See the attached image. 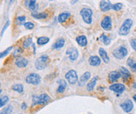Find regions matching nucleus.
<instances>
[{
  "mask_svg": "<svg viewBox=\"0 0 136 114\" xmlns=\"http://www.w3.org/2000/svg\"><path fill=\"white\" fill-rule=\"evenodd\" d=\"M88 62H89V64L90 66H100V64L102 63L101 59L98 56H91L89 58Z\"/></svg>",
  "mask_w": 136,
  "mask_h": 114,
  "instance_id": "nucleus-16",
  "label": "nucleus"
},
{
  "mask_svg": "<svg viewBox=\"0 0 136 114\" xmlns=\"http://www.w3.org/2000/svg\"><path fill=\"white\" fill-rule=\"evenodd\" d=\"M9 25H10V20H7L6 21V23L5 24V25H4V28H2V32H1V37H2V35H3V34H4V31L7 29V28L9 27Z\"/></svg>",
  "mask_w": 136,
  "mask_h": 114,
  "instance_id": "nucleus-39",
  "label": "nucleus"
},
{
  "mask_svg": "<svg viewBox=\"0 0 136 114\" xmlns=\"http://www.w3.org/2000/svg\"><path fill=\"white\" fill-rule=\"evenodd\" d=\"M11 88L13 91H17V92H18L20 94H21L24 91V87L21 84H15V85H12Z\"/></svg>",
  "mask_w": 136,
  "mask_h": 114,
  "instance_id": "nucleus-28",
  "label": "nucleus"
},
{
  "mask_svg": "<svg viewBox=\"0 0 136 114\" xmlns=\"http://www.w3.org/2000/svg\"><path fill=\"white\" fill-rule=\"evenodd\" d=\"M21 109H22L23 110H26V109H27V104L24 102V103H23V104L21 105Z\"/></svg>",
  "mask_w": 136,
  "mask_h": 114,
  "instance_id": "nucleus-40",
  "label": "nucleus"
},
{
  "mask_svg": "<svg viewBox=\"0 0 136 114\" xmlns=\"http://www.w3.org/2000/svg\"><path fill=\"white\" fill-rule=\"evenodd\" d=\"M120 107L125 113H130L134 107V104L132 100L130 99H126L123 103L120 104Z\"/></svg>",
  "mask_w": 136,
  "mask_h": 114,
  "instance_id": "nucleus-8",
  "label": "nucleus"
},
{
  "mask_svg": "<svg viewBox=\"0 0 136 114\" xmlns=\"http://www.w3.org/2000/svg\"><path fill=\"white\" fill-rule=\"evenodd\" d=\"M133 99L135 101V102H136V95H133Z\"/></svg>",
  "mask_w": 136,
  "mask_h": 114,
  "instance_id": "nucleus-42",
  "label": "nucleus"
},
{
  "mask_svg": "<svg viewBox=\"0 0 136 114\" xmlns=\"http://www.w3.org/2000/svg\"><path fill=\"white\" fill-rule=\"evenodd\" d=\"M128 53V49L125 46H120L112 52V56L118 59H122L127 56Z\"/></svg>",
  "mask_w": 136,
  "mask_h": 114,
  "instance_id": "nucleus-6",
  "label": "nucleus"
},
{
  "mask_svg": "<svg viewBox=\"0 0 136 114\" xmlns=\"http://www.w3.org/2000/svg\"><path fill=\"white\" fill-rule=\"evenodd\" d=\"M38 98H39V96H37V95H33L32 96V104H31L32 107L38 105Z\"/></svg>",
  "mask_w": 136,
  "mask_h": 114,
  "instance_id": "nucleus-37",
  "label": "nucleus"
},
{
  "mask_svg": "<svg viewBox=\"0 0 136 114\" xmlns=\"http://www.w3.org/2000/svg\"><path fill=\"white\" fill-rule=\"evenodd\" d=\"M129 114H132V113H129Z\"/></svg>",
  "mask_w": 136,
  "mask_h": 114,
  "instance_id": "nucleus-46",
  "label": "nucleus"
},
{
  "mask_svg": "<svg viewBox=\"0 0 136 114\" xmlns=\"http://www.w3.org/2000/svg\"><path fill=\"white\" fill-rule=\"evenodd\" d=\"M112 6L109 0H101L100 2V9L102 12H107L110 9H112Z\"/></svg>",
  "mask_w": 136,
  "mask_h": 114,
  "instance_id": "nucleus-11",
  "label": "nucleus"
},
{
  "mask_svg": "<svg viewBox=\"0 0 136 114\" xmlns=\"http://www.w3.org/2000/svg\"><path fill=\"white\" fill-rule=\"evenodd\" d=\"M13 1V0H10V2H12Z\"/></svg>",
  "mask_w": 136,
  "mask_h": 114,
  "instance_id": "nucleus-44",
  "label": "nucleus"
},
{
  "mask_svg": "<svg viewBox=\"0 0 136 114\" xmlns=\"http://www.w3.org/2000/svg\"><path fill=\"white\" fill-rule=\"evenodd\" d=\"M133 88H135L136 89V82L134 83V85H133Z\"/></svg>",
  "mask_w": 136,
  "mask_h": 114,
  "instance_id": "nucleus-43",
  "label": "nucleus"
},
{
  "mask_svg": "<svg viewBox=\"0 0 136 114\" xmlns=\"http://www.w3.org/2000/svg\"><path fill=\"white\" fill-rule=\"evenodd\" d=\"M122 8H123V5H122V3H120V2L115 3V4H113V6H112V9L115 10V11H120V10L122 9Z\"/></svg>",
  "mask_w": 136,
  "mask_h": 114,
  "instance_id": "nucleus-34",
  "label": "nucleus"
},
{
  "mask_svg": "<svg viewBox=\"0 0 136 114\" xmlns=\"http://www.w3.org/2000/svg\"><path fill=\"white\" fill-rule=\"evenodd\" d=\"M58 83H59V86L57 89V94H62L67 87V83L64 80H60L58 81Z\"/></svg>",
  "mask_w": 136,
  "mask_h": 114,
  "instance_id": "nucleus-24",
  "label": "nucleus"
},
{
  "mask_svg": "<svg viewBox=\"0 0 136 114\" xmlns=\"http://www.w3.org/2000/svg\"><path fill=\"white\" fill-rule=\"evenodd\" d=\"M66 56L69 57L70 61L73 62V61L76 60L78 56H79L78 50L76 48H74V47H70L66 51Z\"/></svg>",
  "mask_w": 136,
  "mask_h": 114,
  "instance_id": "nucleus-7",
  "label": "nucleus"
},
{
  "mask_svg": "<svg viewBox=\"0 0 136 114\" xmlns=\"http://www.w3.org/2000/svg\"><path fill=\"white\" fill-rule=\"evenodd\" d=\"M98 53L100 57H102V60L104 61V63H109V57L106 53V51L103 49V48H99L98 49Z\"/></svg>",
  "mask_w": 136,
  "mask_h": 114,
  "instance_id": "nucleus-22",
  "label": "nucleus"
},
{
  "mask_svg": "<svg viewBox=\"0 0 136 114\" xmlns=\"http://www.w3.org/2000/svg\"><path fill=\"white\" fill-rule=\"evenodd\" d=\"M122 76H121V74L120 73V71H111L108 75L109 81L111 83H114V82L117 81Z\"/></svg>",
  "mask_w": 136,
  "mask_h": 114,
  "instance_id": "nucleus-13",
  "label": "nucleus"
},
{
  "mask_svg": "<svg viewBox=\"0 0 136 114\" xmlns=\"http://www.w3.org/2000/svg\"><path fill=\"white\" fill-rule=\"evenodd\" d=\"M65 79L69 82V84L74 85L78 82V76L74 70H70L68 73L65 74Z\"/></svg>",
  "mask_w": 136,
  "mask_h": 114,
  "instance_id": "nucleus-5",
  "label": "nucleus"
},
{
  "mask_svg": "<svg viewBox=\"0 0 136 114\" xmlns=\"http://www.w3.org/2000/svg\"><path fill=\"white\" fill-rule=\"evenodd\" d=\"M31 45H32V38H28L24 41L22 46H23L24 49H26V48H28Z\"/></svg>",
  "mask_w": 136,
  "mask_h": 114,
  "instance_id": "nucleus-31",
  "label": "nucleus"
},
{
  "mask_svg": "<svg viewBox=\"0 0 136 114\" xmlns=\"http://www.w3.org/2000/svg\"><path fill=\"white\" fill-rule=\"evenodd\" d=\"M15 64L19 68H25L28 64V60L24 57L19 56L17 58V59L15 61Z\"/></svg>",
  "mask_w": 136,
  "mask_h": 114,
  "instance_id": "nucleus-14",
  "label": "nucleus"
},
{
  "mask_svg": "<svg viewBox=\"0 0 136 114\" xmlns=\"http://www.w3.org/2000/svg\"><path fill=\"white\" fill-rule=\"evenodd\" d=\"M98 77H93V78L87 83V85L86 86V88H87V91L90 92V91H92L94 90V87L96 85V83H97V81H98Z\"/></svg>",
  "mask_w": 136,
  "mask_h": 114,
  "instance_id": "nucleus-19",
  "label": "nucleus"
},
{
  "mask_svg": "<svg viewBox=\"0 0 136 114\" xmlns=\"http://www.w3.org/2000/svg\"><path fill=\"white\" fill-rule=\"evenodd\" d=\"M26 20V17L25 16H21V17H17L16 18V21L18 24H22Z\"/></svg>",
  "mask_w": 136,
  "mask_h": 114,
  "instance_id": "nucleus-35",
  "label": "nucleus"
},
{
  "mask_svg": "<svg viewBox=\"0 0 136 114\" xmlns=\"http://www.w3.org/2000/svg\"><path fill=\"white\" fill-rule=\"evenodd\" d=\"M50 1H53V0H50Z\"/></svg>",
  "mask_w": 136,
  "mask_h": 114,
  "instance_id": "nucleus-45",
  "label": "nucleus"
},
{
  "mask_svg": "<svg viewBox=\"0 0 136 114\" xmlns=\"http://www.w3.org/2000/svg\"><path fill=\"white\" fill-rule=\"evenodd\" d=\"M23 26L26 29L28 30H31V29L34 28V27H35V24L32 23V22H30V21H28V22H26V23H25L24 24H23Z\"/></svg>",
  "mask_w": 136,
  "mask_h": 114,
  "instance_id": "nucleus-36",
  "label": "nucleus"
},
{
  "mask_svg": "<svg viewBox=\"0 0 136 114\" xmlns=\"http://www.w3.org/2000/svg\"><path fill=\"white\" fill-rule=\"evenodd\" d=\"M25 6L33 13L35 12L39 8V5L36 3V0H26L25 2Z\"/></svg>",
  "mask_w": 136,
  "mask_h": 114,
  "instance_id": "nucleus-12",
  "label": "nucleus"
},
{
  "mask_svg": "<svg viewBox=\"0 0 136 114\" xmlns=\"http://www.w3.org/2000/svg\"><path fill=\"white\" fill-rule=\"evenodd\" d=\"M76 42L81 46V47H85L87 45V39L86 36L84 35H80L76 38Z\"/></svg>",
  "mask_w": 136,
  "mask_h": 114,
  "instance_id": "nucleus-25",
  "label": "nucleus"
},
{
  "mask_svg": "<svg viewBox=\"0 0 136 114\" xmlns=\"http://www.w3.org/2000/svg\"><path fill=\"white\" fill-rule=\"evenodd\" d=\"M12 112H13V107H12V106H6V108H4L2 111H1V113L0 114H11L12 113Z\"/></svg>",
  "mask_w": 136,
  "mask_h": 114,
  "instance_id": "nucleus-30",
  "label": "nucleus"
},
{
  "mask_svg": "<svg viewBox=\"0 0 136 114\" xmlns=\"http://www.w3.org/2000/svg\"><path fill=\"white\" fill-rule=\"evenodd\" d=\"M100 38L102 39V42H103L106 45H109V44H110V42H111V39H110V38L108 37L107 35L104 34H102L101 35Z\"/></svg>",
  "mask_w": 136,
  "mask_h": 114,
  "instance_id": "nucleus-29",
  "label": "nucleus"
},
{
  "mask_svg": "<svg viewBox=\"0 0 136 114\" xmlns=\"http://www.w3.org/2000/svg\"><path fill=\"white\" fill-rule=\"evenodd\" d=\"M50 42V38L48 37H39L37 38V44L39 45H46L47 43H48Z\"/></svg>",
  "mask_w": 136,
  "mask_h": 114,
  "instance_id": "nucleus-27",
  "label": "nucleus"
},
{
  "mask_svg": "<svg viewBox=\"0 0 136 114\" xmlns=\"http://www.w3.org/2000/svg\"><path fill=\"white\" fill-rule=\"evenodd\" d=\"M25 81L28 84L33 85H38L41 82V77L38 74L31 73L26 77Z\"/></svg>",
  "mask_w": 136,
  "mask_h": 114,
  "instance_id": "nucleus-4",
  "label": "nucleus"
},
{
  "mask_svg": "<svg viewBox=\"0 0 136 114\" xmlns=\"http://www.w3.org/2000/svg\"><path fill=\"white\" fill-rule=\"evenodd\" d=\"M132 25H133V21H132V19H126V20L124 21V23H123V24L121 25V27L120 28L119 34H120V35H123V36L127 35V34L129 33V31H130V30L132 28Z\"/></svg>",
  "mask_w": 136,
  "mask_h": 114,
  "instance_id": "nucleus-2",
  "label": "nucleus"
},
{
  "mask_svg": "<svg viewBox=\"0 0 136 114\" xmlns=\"http://www.w3.org/2000/svg\"><path fill=\"white\" fill-rule=\"evenodd\" d=\"M109 89L111 91H114L116 94H121L125 91L126 87L123 84H113V85H110Z\"/></svg>",
  "mask_w": 136,
  "mask_h": 114,
  "instance_id": "nucleus-10",
  "label": "nucleus"
},
{
  "mask_svg": "<svg viewBox=\"0 0 136 114\" xmlns=\"http://www.w3.org/2000/svg\"><path fill=\"white\" fill-rule=\"evenodd\" d=\"M78 1H79V0H72V2H71V4L74 5V4H75V3H76Z\"/></svg>",
  "mask_w": 136,
  "mask_h": 114,
  "instance_id": "nucleus-41",
  "label": "nucleus"
},
{
  "mask_svg": "<svg viewBox=\"0 0 136 114\" xmlns=\"http://www.w3.org/2000/svg\"><path fill=\"white\" fill-rule=\"evenodd\" d=\"M31 17L37 20H45L48 17L47 12H42V13H31Z\"/></svg>",
  "mask_w": 136,
  "mask_h": 114,
  "instance_id": "nucleus-20",
  "label": "nucleus"
},
{
  "mask_svg": "<svg viewBox=\"0 0 136 114\" xmlns=\"http://www.w3.org/2000/svg\"><path fill=\"white\" fill-rule=\"evenodd\" d=\"M71 17V13L69 12H64V13H61L58 15V17H57V20H58V22L61 23V24H63L65 23L66 20H69V18Z\"/></svg>",
  "mask_w": 136,
  "mask_h": 114,
  "instance_id": "nucleus-18",
  "label": "nucleus"
},
{
  "mask_svg": "<svg viewBox=\"0 0 136 114\" xmlns=\"http://www.w3.org/2000/svg\"><path fill=\"white\" fill-rule=\"evenodd\" d=\"M120 73L121 74V76L123 77V78H124V81H127V80H128L131 77V73H130V71L127 68L124 67V66H122V67L120 68Z\"/></svg>",
  "mask_w": 136,
  "mask_h": 114,
  "instance_id": "nucleus-21",
  "label": "nucleus"
},
{
  "mask_svg": "<svg viewBox=\"0 0 136 114\" xmlns=\"http://www.w3.org/2000/svg\"><path fill=\"white\" fill-rule=\"evenodd\" d=\"M80 13L81 15L83 21L86 24H91V22H92V15H93V12H92L91 9H90V8H83L80 11Z\"/></svg>",
  "mask_w": 136,
  "mask_h": 114,
  "instance_id": "nucleus-3",
  "label": "nucleus"
},
{
  "mask_svg": "<svg viewBox=\"0 0 136 114\" xmlns=\"http://www.w3.org/2000/svg\"><path fill=\"white\" fill-rule=\"evenodd\" d=\"M9 102V97L8 96H3L0 99V107L2 108L7 102Z\"/></svg>",
  "mask_w": 136,
  "mask_h": 114,
  "instance_id": "nucleus-32",
  "label": "nucleus"
},
{
  "mask_svg": "<svg viewBox=\"0 0 136 114\" xmlns=\"http://www.w3.org/2000/svg\"><path fill=\"white\" fill-rule=\"evenodd\" d=\"M48 63H49V56L47 55H43L36 59L35 63V67L36 68V70H44L47 66Z\"/></svg>",
  "mask_w": 136,
  "mask_h": 114,
  "instance_id": "nucleus-1",
  "label": "nucleus"
},
{
  "mask_svg": "<svg viewBox=\"0 0 136 114\" xmlns=\"http://www.w3.org/2000/svg\"><path fill=\"white\" fill-rule=\"evenodd\" d=\"M130 45L132 46V48L136 52V38H132L130 41Z\"/></svg>",
  "mask_w": 136,
  "mask_h": 114,
  "instance_id": "nucleus-38",
  "label": "nucleus"
},
{
  "mask_svg": "<svg viewBox=\"0 0 136 114\" xmlns=\"http://www.w3.org/2000/svg\"><path fill=\"white\" fill-rule=\"evenodd\" d=\"M127 65L131 68V70H132L134 72H136V62L132 59V58H128L127 59Z\"/></svg>",
  "mask_w": 136,
  "mask_h": 114,
  "instance_id": "nucleus-26",
  "label": "nucleus"
},
{
  "mask_svg": "<svg viewBox=\"0 0 136 114\" xmlns=\"http://www.w3.org/2000/svg\"><path fill=\"white\" fill-rule=\"evenodd\" d=\"M90 77H91V74H90V72H85L80 77V81H79V86L83 87V85H85L86 82L88 81V80L90 78Z\"/></svg>",
  "mask_w": 136,
  "mask_h": 114,
  "instance_id": "nucleus-17",
  "label": "nucleus"
},
{
  "mask_svg": "<svg viewBox=\"0 0 136 114\" xmlns=\"http://www.w3.org/2000/svg\"><path fill=\"white\" fill-rule=\"evenodd\" d=\"M65 39L62 38H58L55 43L53 44L52 48L54 49H61L65 45Z\"/></svg>",
  "mask_w": 136,
  "mask_h": 114,
  "instance_id": "nucleus-23",
  "label": "nucleus"
},
{
  "mask_svg": "<svg viewBox=\"0 0 136 114\" xmlns=\"http://www.w3.org/2000/svg\"><path fill=\"white\" fill-rule=\"evenodd\" d=\"M50 100H51V97L48 95H47V94H42L38 98V105L43 106V105L47 104V102H49Z\"/></svg>",
  "mask_w": 136,
  "mask_h": 114,
  "instance_id": "nucleus-15",
  "label": "nucleus"
},
{
  "mask_svg": "<svg viewBox=\"0 0 136 114\" xmlns=\"http://www.w3.org/2000/svg\"><path fill=\"white\" fill-rule=\"evenodd\" d=\"M101 27L105 30H110L112 29V20L109 16H106L101 22Z\"/></svg>",
  "mask_w": 136,
  "mask_h": 114,
  "instance_id": "nucleus-9",
  "label": "nucleus"
},
{
  "mask_svg": "<svg viewBox=\"0 0 136 114\" xmlns=\"http://www.w3.org/2000/svg\"><path fill=\"white\" fill-rule=\"evenodd\" d=\"M12 49H13V46H10V47L7 48L5 51L2 52V53H0V58H1V59H2L3 57H5L6 56H7V55L11 52V50H12Z\"/></svg>",
  "mask_w": 136,
  "mask_h": 114,
  "instance_id": "nucleus-33",
  "label": "nucleus"
}]
</instances>
